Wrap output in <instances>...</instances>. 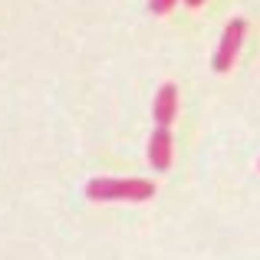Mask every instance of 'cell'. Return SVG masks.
Masks as SVG:
<instances>
[{"instance_id":"1","label":"cell","mask_w":260,"mask_h":260,"mask_svg":"<svg viewBox=\"0 0 260 260\" xmlns=\"http://www.w3.org/2000/svg\"><path fill=\"white\" fill-rule=\"evenodd\" d=\"M89 201H148L155 198V181L145 178H92L86 184Z\"/></svg>"},{"instance_id":"2","label":"cell","mask_w":260,"mask_h":260,"mask_svg":"<svg viewBox=\"0 0 260 260\" xmlns=\"http://www.w3.org/2000/svg\"><path fill=\"white\" fill-rule=\"evenodd\" d=\"M244 33H247V23H244L241 17H234L228 26H224L221 43H217L214 59H211V70H214V73H228L231 66H234L237 53H241V43H244Z\"/></svg>"},{"instance_id":"3","label":"cell","mask_w":260,"mask_h":260,"mask_svg":"<svg viewBox=\"0 0 260 260\" xmlns=\"http://www.w3.org/2000/svg\"><path fill=\"white\" fill-rule=\"evenodd\" d=\"M172 155H175V145H172L168 125H155L152 139H148V161H152V168L155 172H168L172 168Z\"/></svg>"},{"instance_id":"4","label":"cell","mask_w":260,"mask_h":260,"mask_svg":"<svg viewBox=\"0 0 260 260\" xmlns=\"http://www.w3.org/2000/svg\"><path fill=\"white\" fill-rule=\"evenodd\" d=\"M152 115H155V125H172L175 122V115H178V86L175 83H165L155 92Z\"/></svg>"},{"instance_id":"5","label":"cell","mask_w":260,"mask_h":260,"mask_svg":"<svg viewBox=\"0 0 260 260\" xmlns=\"http://www.w3.org/2000/svg\"><path fill=\"white\" fill-rule=\"evenodd\" d=\"M175 4L178 0H148V10H152L155 17H165V13L175 10Z\"/></svg>"},{"instance_id":"6","label":"cell","mask_w":260,"mask_h":260,"mask_svg":"<svg viewBox=\"0 0 260 260\" xmlns=\"http://www.w3.org/2000/svg\"><path fill=\"white\" fill-rule=\"evenodd\" d=\"M184 4H188V7H201L204 0H184Z\"/></svg>"}]
</instances>
